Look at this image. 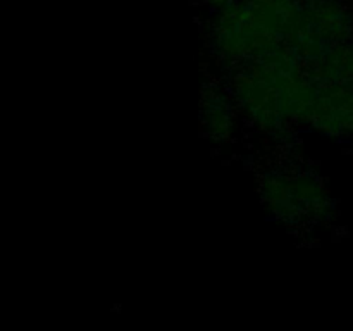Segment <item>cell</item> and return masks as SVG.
<instances>
[{"label": "cell", "instance_id": "cell-2", "mask_svg": "<svg viewBox=\"0 0 353 331\" xmlns=\"http://www.w3.org/2000/svg\"><path fill=\"white\" fill-rule=\"evenodd\" d=\"M207 41L212 54L230 71L285 43L272 37L241 0L226 9L214 10L207 23Z\"/></svg>", "mask_w": 353, "mask_h": 331}, {"label": "cell", "instance_id": "cell-4", "mask_svg": "<svg viewBox=\"0 0 353 331\" xmlns=\"http://www.w3.org/2000/svg\"><path fill=\"white\" fill-rule=\"evenodd\" d=\"M305 126L334 140L353 138V86L319 83Z\"/></svg>", "mask_w": 353, "mask_h": 331}, {"label": "cell", "instance_id": "cell-3", "mask_svg": "<svg viewBox=\"0 0 353 331\" xmlns=\"http://www.w3.org/2000/svg\"><path fill=\"white\" fill-rule=\"evenodd\" d=\"M228 88L238 110L261 133L274 141H288L295 124L285 116L279 93L259 61L231 69Z\"/></svg>", "mask_w": 353, "mask_h": 331}, {"label": "cell", "instance_id": "cell-1", "mask_svg": "<svg viewBox=\"0 0 353 331\" xmlns=\"http://www.w3.org/2000/svg\"><path fill=\"white\" fill-rule=\"evenodd\" d=\"M259 197L265 212L288 228L326 226L336 203L326 183L303 166H274L262 172Z\"/></svg>", "mask_w": 353, "mask_h": 331}, {"label": "cell", "instance_id": "cell-5", "mask_svg": "<svg viewBox=\"0 0 353 331\" xmlns=\"http://www.w3.org/2000/svg\"><path fill=\"white\" fill-rule=\"evenodd\" d=\"M238 106L230 88L217 83L203 85L200 93V126L214 145L231 143L238 131Z\"/></svg>", "mask_w": 353, "mask_h": 331}, {"label": "cell", "instance_id": "cell-6", "mask_svg": "<svg viewBox=\"0 0 353 331\" xmlns=\"http://www.w3.org/2000/svg\"><path fill=\"white\" fill-rule=\"evenodd\" d=\"M302 21L327 45L353 38V12L347 0H302Z\"/></svg>", "mask_w": 353, "mask_h": 331}, {"label": "cell", "instance_id": "cell-7", "mask_svg": "<svg viewBox=\"0 0 353 331\" xmlns=\"http://www.w3.org/2000/svg\"><path fill=\"white\" fill-rule=\"evenodd\" d=\"M278 40L288 41L302 17V0H241Z\"/></svg>", "mask_w": 353, "mask_h": 331}, {"label": "cell", "instance_id": "cell-9", "mask_svg": "<svg viewBox=\"0 0 353 331\" xmlns=\"http://www.w3.org/2000/svg\"><path fill=\"white\" fill-rule=\"evenodd\" d=\"M202 6H205L207 9L214 10H221V9H226V7L233 6V3L240 2V0H199Z\"/></svg>", "mask_w": 353, "mask_h": 331}, {"label": "cell", "instance_id": "cell-8", "mask_svg": "<svg viewBox=\"0 0 353 331\" xmlns=\"http://www.w3.org/2000/svg\"><path fill=\"white\" fill-rule=\"evenodd\" d=\"M305 71L316 83H338V85L353 86L352 40L330 45L317 61L305 66Z\"/></svg>", "mask_w": 353, "mask_h": 331}]
</instances>
